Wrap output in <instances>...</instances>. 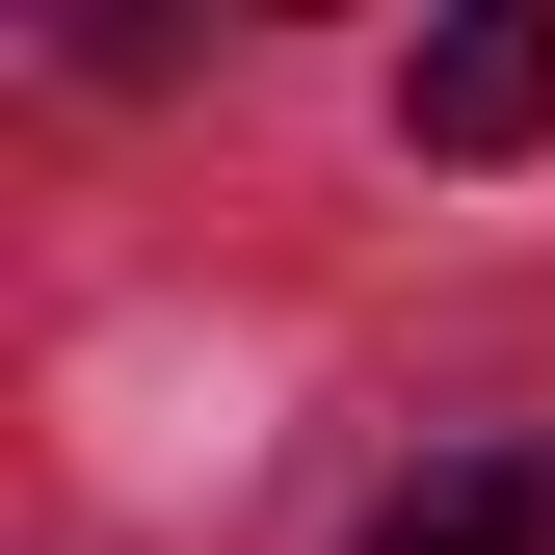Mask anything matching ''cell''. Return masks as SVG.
I'll use <instances>...</instances> for the list:
<instances>
[{"label": "cell", "instance_id": "2", "mask_svg": "<svg viewBox=\"0 0 555 555\" xmlns=\"http://www.w3.org/2000/svg\"><path fill=\"white\" fill-rule=\"evenodd\" d=\"M371 555H555V424H476L371 503Z\"/></svg>", "mask_w": 555, "mask_h": 555}, {"label": "cell", "instance_id": "1", "mask_svg": "<svg viewBox=\"0 0 555 555\" xmlns=\"http://www.w3.org/2000/svg\"><path fill=\"white\" fill-rule=\"evenodd\" d=\"M397 132H424V159H529V132H555V27H529V0L424 27V53H397Z\"/></svg>", "mask_w": 555, "mask_h": 555}]
</instances>
